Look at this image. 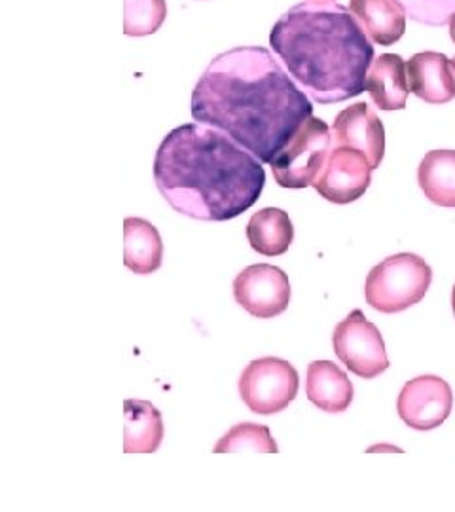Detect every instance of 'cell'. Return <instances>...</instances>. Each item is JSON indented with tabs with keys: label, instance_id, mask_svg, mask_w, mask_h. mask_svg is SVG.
<instances>
[{
	"label": "cell",
	"instance_id": "cell-1",
	"mask_svg": "<svg viewBox=\"0 0 455 512\" xmlns=\"http://www.w3.org/2000/svg\"><path fill=\"white\" fill-rule=\"evenodd\" d=\"M192 116L272 164L313 116V105L270 50L245 46L209 63L192 93Z\"/></svg>",
	"mask_w": 455,
	"mask_h": 512
},
{
	"label": "cell",
	"instance_id": "cell-2",
	"mask_svg": "<svg viewBox=\"0 0 455 512\" xmlns=\"http://www.w3.org/2000/svg\"><path fill=\"white\" fill-rule=\"evenodd\" d=\"M154 179L177 213L224 222L258 202L266 171L258 158L226 133L194 122L167 133L156 152Z\"/></svg>",
	"mask_w": 455,
	"mask_h": 512
},
{
	"label": "cell",
	"instance_id": "cell-3",
	"mask_svg": "<svg viewBox=\"0 0 455 512\" xmlns=\"http://www.w3.org/2000/svg\"><path fill=\"white\" fill-rule=\"evenodd\" d=\"M270 46L287 73L319 105L344 103L366 90L372 40L334 0L296 4L273 25Z\"/></svg>",
	"mask_w": 455,
	"mask_h": 512
},
{
	"label": "cell",
	"instance_id": "cell-4",
	"mask_svg": "<svg viewBox=\"0 0 455 512\" xmlns=\"http://www.w3.org/2000/svg\"><path fill=\"white\" fill-rule=\"evenodd\" d=\"M431 283L433 270L421 256L414 253L389 256L366 277V304L382 313H399L419 304Z\"/></svg>",
	"mask_w": 455,
	"mask_h": 512
},
{
	"label": "cell",
	"instance_id": "cell-5",
	"mask_svg": "<svg viewBox=\"0 0 455 512\" xmlns=\"http://www.w3.org/2000/svg\"><path fill=\"white\" fill-rule=\"evenodd\" d=\"M332 131L325 120L311 116L273 158L275 183L281 188H306L315 183L332 150Z\"/></svg>",
	"mask_w": 455,
	"mask_h": 512
},
{
	"label": "cell",
	"instance_id": "cell-6",
	"mask_svg": "<svg viewBox=\"0 0 455 512\" xmlns=\"http://www.w3.org/2000/svg\"><path fill=\"white\" fill-rule=\"evenodd\" d=\"M298 387L296 368L279 357L255 359L239 378L241 401L260 416L283 412L296 399Z\"/></svg>",
	"mask_w": 455,
	"mask_h": 512
},
{
	"label": "cell",
	"instance_id": "cell-7",
	"mask_svg": "<svg viewBox=\"0 0 455 512\" xmlns=\"http://www.w3.org/2000/svg\"><path fill=\"white\" fill-rule=\"evenodd\" d=\"M332 346L342 365L363 380H374L389 368L382 332L361 310L351 311L336 325Z\"/></svg>",
	"mask_w": 455,
	"mask_h": 512
},
{
	"label": "cell",
	"instance_id": "cell-8",
	"mask_svg": "<svg viewBox=\"0 0 455 512\" xmlns=\"http://www.w3.org/2000/svg\"><path fill=\"white\" fill-rule=\"evenodd\" d=\"M234 298L256 319H273L291 304L289 275L272 264H253L234 279Z\"/></svg>",
	"mask_w": 455,
	"mask_h": 512
},
{
	"label": "cell",
	"instance_id": "cell-9",
	"mask_svg": "<svg viewBox=\"0 0 455 512\" xmlns=\"http://www.w3.org/2000/svg\"><path fill=\"white\" fill-rule=\"evenodd\" d=\"M454 408L452 387L433 374L418 376L402 387L397 410L401 420L416 431L437 429Z\"/></svg>",
	"mask_w": 455,
	"mask_h": 512
},
{
	"label": "cell",
	"instance_id": "cell-10",
	"mask_svg": "<svg viewBox=\"0 0 455 512\" xmlns=\"http://www.w3.org/2000/svg\"><path fill=\"white\" fill-rule=\"evenodd\" d=\"M372 183V167L359 150L336 147L328 154L327 164L311 184L325 200L338 205L357 202Z\"/></svg>",
	"mask_w": 455,
	"mask_h": 512
},
{
	"label": "cell",
	"instance_id": "cell-11",
	"mask_svg": "<svg viewBox=\"0 0 455 512\" xmlns=\"http://www.w3.org/2000/svg\"><path fill=\"white\" fill-rule=\"evenodd\" d=\"M336 147L359 150L372 169L380 167L385 156V129L378 114L364 101L342 110L332 124Z\"/></svg>",
	"mask_w": 455,
	"mask_h": 512
},
{
	"label": "cell",
	"instance_id": "cell-12",
	"mask_svg": "<svg viewBox=\"0 0 455 512\" xmlns=\"http://www.w3.org/2000/svg\"><path fill=\"white\" fill-rule=\"evenodd\" d=\"M410 92L429 105H444L455 97L452 61L438 52L412 55L406 63Z\"/></svg>",
	"mask_w": 455,
	"mask_h": 512
},
{
	"label": "cell",
	"instance_id": "cell-13",
	"mask_svg": "<svg viewBox=\"0 0 455 512\" xmlns=\"http://www.w3.org/2000/svg\"><path fill=\"white\" fill-rule=\"evenodd\" d=\"M349 12L374 44L393 46L406 31V10L399 0H351Z\"/></svg>",
	"mask_w": 455,
	"mask_h": 512
},
{
	"label": "cell",
	"instance_id": "cell-14",
	"mask_svg": "<svg viewBox=\"0 0 455 512\" xmlns=\"http://www.w3.org/2000/svg\"><path fill=\"white\" fill-rule=\"evenodd\" d=\"M366 92L380 110L406 109L410 84L401 55L383 54L372 63L366 76Z\"/></svg>",
	"mask_w": 455,
	"mask_h": 512
},
{
	"label": "cell",
	"instance_id": "cell-15",
	"mask_svg": "<svg viewBox=\"0 0 455 512\" xmlns=\"http://www.w3.org/2000/svg\"><path fill=\"white\" fill-rule=\"evenodd\" d=\"M306 393L311 403L328 414L346 412L355 395L346 372L330 361H313L308 366Z\"/></svg>",
	"mask_w": 455,
	"mask_h": 512
},
{
	"label": "cell",
	"instance_id": "cell-16",
	"mask_svg": "<svg viewBox=\"0 0 455 512\" xmlns=\"http://www.w3.org/2000/svg\"><path fill=\"white\" fill-rule=\"evenodd\" d=\"M164 243L158 228L145 219L124 220V266L133 274L150 275L162 268Z\"/></svg>",
	"mask_w": 455,
	"mask_h": 512
},
{
	"label": "cell",
	"instance_id": "cell-17",
	"mask_svg": "<svg viewBox=\"0 0 455 512\" xmlns=\"http://www.w3.org/2000/svg\"><path fill=\"white\" fill-rule=\"evenodd\" d=\"M164 440L162 412L148 401L124 403V454H154Z\"/></svg>",
	"mask_w": 455,
	"mask_h": 512
},
{
	"label": "cell",
	"instance_id": "cell-18",
	"mask_svg": "<svg viewBox=\"0 0 455 512\" xmlns=\"http://www.w3.org/2000/svg\"><path fill=\"white\" fill-rule=\"evenodd\" d=\"M247 239L260 255H285L294 241V226L283 209L264 207L249 220Z\"/></svg>",
	"mask_w": 455,
	"mask_h": 512
},
{
	"label": "cell",
	"instance_id": "cell-19",
	"mask_svg": "<svg viewBox=\"0 0 455 512\" xmlns=\"http://www.w3.org/2000/svg\"><path fill=\"white\" fill-rule=\"evenodd\" d=\"M418 183L429 202L455 207V150H433L425 154L419 164Z\"/></svg>",
	"mask_w": 455,
	"mask_h": 512
},
{
	"label": "cell",
	"instance_id": "cell-20",
	"mask_svg": "<svg viewBox=\"0 0 455 512\" xmlns=\"http://www.w3.org/2000/svg\"><path fill=\"white\" fill-rule=\"evenodd\" d=\"M213 452L215 454H239V452L277 454L279 448L273 440L270 427L256 425V423H239L217 442Z\"/></svg>",
	"mask_w": 455,
	"mask_h": 512
},
{
	"label": "cell",
	"instance_id": "cell-21",
	"mask_svg": "<svg viewBox=\"0 0 455 512\" xmlns=\"http://www.w3.org/2000/svg\"><path fill=\"white\" fill-rule=\"evenodd\" d=\"M124 10V33L128 37L154 35L167 18L165 0H126Z\"/></svg>",
	"mask_w": 455,
	"mask_h": 512
},
{
	"label": "cell",
	"instance_id": "cell-22",
	"mask_svg": "<svg viewBox=\"0 0 455 512\" xmlns=\"http://www.w3.org/2000/svg\"><path fill=\"white\" fill-rule=\"evenodd\" d=\"M406 16L429 27L450 25L455 16V0H399Z\"/></svg>",
	"mask_w": 455,
	"mask_h": 512
},
{
	"label": "cell",
	"instance_id": "cell-23",
	"mask_svg": "<svg viewBox=\"0 0 455 512\" xmlns=\"http://www.w3.org/2000/svg\"><path fill=\"white\" fill-rule=\"evenodd\" d=\"M450 37H452V40L455 42V16L450 19Z\"/></svg>",
	"mask_w": 455,
	"mask_h": 512
},
{
	"label": "cell",
	"instance_id": "cell-24",
	"mask_svg": "<svg viewBox=\"0 0 455 512\" xmlns=\"http://www.w3.org/2000/svg\"><path fill=\"white\" fill-rule=\"evenodd\" d=\"M452 308H454V313H455V285H454V291H452Z\"/></svg>",
	"mask_w": 455,
	"mask_h": 512
},
{
	"label": "cell",
	"instance_id": "cell-25",
	"mask_svg": "<svg viewBox=\"0 0 455 512\" xmlns=\"http://www.w3.org/2000/svg\"><path fill=\"white\" fill-rule=\"evenodd\" d=\"M452 69H454V73H455V57H454V59H452Z\"/></svg>",
	"mask_w": 455,
	"mask_h": 512
}]
</instances>
